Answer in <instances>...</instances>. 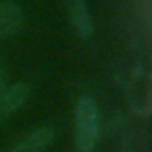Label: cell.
<instances>
[{"label":"cell","instance_id":"cell-6","mask_svg":"<svg viewBox=\"0 0 152 152\" xmlns=\"http://www.w3.org/2000/svg\"><path fill=\"white\" fill-rule=\"evenodd\" d=\"M6 86V73H4V68L2 64H0V90H2Z\"/></svg>","mask_w":152,"mask_h":152},{"label":"cell","instance_id":"cell-3","mask_svg":"<svg viewBox=\"0 0 152 152\" xmlns=\"http://www.w3.org/2000/svg\"><path fill=\"white\" fill-rule=\"evenodd\" d=\"M66 13L73 32L81 39H88L93 34V22L86 0H66Z\"/></svg>","mask_w":152,"mask_h":152},{"label":"cell","instance_id":"cell-1","mask_svg":"<svg viewBox=\"0 0 152 152\" xmlns=\"http://www.w3.org/2000/svg\"><path fill=\"white\" fill-rule=\"evenodd\" d=\"M100 138V113L95 100L84 95L75 106V147L79 152H91Z\"/></svg>","mask_w":152,"mask_h":152},{"label":"cell","instance_id":"cell-4","mask_svg":"<svg viewBox=\"0 0 152 152\" xmlns=\"http://www.w3.org/2000/svg\"><path fill=\"white\" fill-rule=\"evenodd\" d=\"M29 99V88L23 83H15L0 90V124L15 115Z\"/></svg>","mask_w":152,"mask_h":152},{"label":"cell","instance_id":"cell-5","mask_svg":"<svg viewBox=\"0 0 152 152\" xmlns=\"http://www.w3.org/2000/svg\"><path fill=\"white\" fill-rule=\"evenodd\" d=\"M25 16L20 6L4 0L0 2V38H11L18 34L23 27Z\"/></svg>","mask_w":152,"mask_h":152},{"label":"cell","instance_id":"cell-2","mask_svg":"<svg viewBox=\"0 0 152 152\" xmlns=\"http://www.w3.org/2000/svg\"><path fill=\"white\" fill-rule=\"evenodd\" d=\"M54 138H56V132L52 127L48 125L36 127L25 136H22L20 140H16L7 152H43L52 145Z\"/></svg>","mask_w":152,"mask_h":152}]
</instances>
